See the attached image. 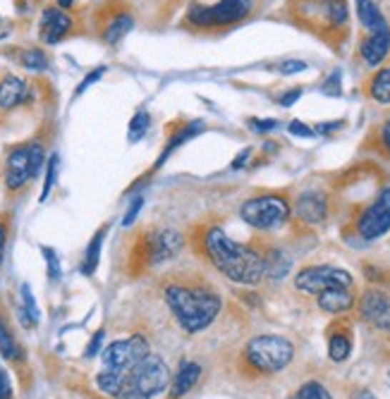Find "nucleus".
<instances>
[{
    "instance_id": "72a5a7b5",
    "label": "nucleus",
    "mask_w": 390,
    "mask_h": 399,
    "mask_svg": "<svg viewBox=\"0 0 390 399\" xmlns=\"http://www.w3.org/2000/svg\"><path fill=\"white\" fill-rule=\"evenodd\" d=\"M141 206H144V198L141 196H136V198H132V203H129V208H127V213H125V218H122V225H132L134 220H136V216H139V211H141Z\"/></svg>"
},
{
    "instance_id": "c756f323",
    "label": "nucleus",
    "mask_w": 390,
    "mask_h": 399,
    "mask_svg": "<svg viewBox=\"0 0 390 399\" xmlns=\"http://www.w3.org/2000/svg\"><path fill=\"white\" fill-rule=\"evenodd\" d=\"M292 399H333V397L321 383L309 380V383H304L302 388L295 392V397H292Z\"/></svg>"
},
{
    "instance_id": "9b49d317",
    "label": "nucleus",
    "mask_w": 390,
    "mask_h": 399,
    "mask_svg": "<svg viewBox=\"0 0 390 399\" xmlns=\"http://www.w3.org/2000/svg\"><path fill=\"white\" fill-rule=\"evenodd\" d=\"M359 313L374 328L390 333V294L381 290H369L359 299Z\"/></svg>"
},
{
    "instance_id": "4468645a",
    "label": "nucleus",
    "mask_w": 390,
    "mask_h": 399,
    "mask_svg": "<svg viewBox=\"0 0 390 399\" xmlns=\"http://www.w3.org/2000/svg\"><path fill=\"white\" fill-rule=\"evenodd\" d=\"M72 29V19L67 12L60 8H46L44 15H41V39L46 44H58L63 41V36Z\"/></svg>"
},
{
    "instance_id": "ea45409f",
    "label": "nucleus",
    "mask_w": 390,
    "mask_h": 399,
    "mask_svg": "<svg viewBox=\"0 0 390 399\" xmlns=\"http://www.w3.org/2000/svg\"><path fill=\"white\" fill-rule=\"evenodd\" d=\"M287 129H290V134L304 136V139H306V136H314V129H309V127L304 125V122H299V120H292L290 127H287Z\"/></svg>"
},
{
    "instance_id": "423d86ee",
    "label": "nucleus",
    "mask_w": 390,
    "mask_h": 399,
    "mask_svg": "<svg viewBox=\"0 0 390 399\" xmlns=\"http://www.w3.org/2000/svg\"><path fill=\"white\" fill-rule=\"evenodd\" d=\"M46 163V151L41 143H29V146H19L10 151L8 168H5V184L10 191L22 189L26 182L34 180Z\"/></svg>"
},
{
    "instance_id": "0eeeda50",
    "label": "nucleus",
    "mask_w": 390,
    "mask_h": 399,
    "mask_svg": "<svg viewBox=\"0 0 390 399\" xmlns=\"http://www.w3.org/2000/svg\"><path fill=\"white\" fill-rule=\"evenodd\" d=\"M146 354H149V342L144 340L141 335H132L129 340L111 342V345L104 349V366H106V370L120 375L122 380L127 383L129 373H132L134 366Z\"/></svg>"
},
{
    "instance_id": "1a4fd4ad",
    "label": "nucleus",
    "mask_w": 390,
    "mask_h": 399,
    "mask_svg": "<svg viewBox=\"0 0 390 399\" xmlns=\"http://www.w3.org/2000/svg\"><path fill=\"white\" fill-rule=\"evenodd\" d=\"M251 12V0H221L211 8H191L189 22L196 26H225L244 19Z\"/></svg>"
},
{
    "instance_id": "5701e85b",
    "label": "nucleus",
    "mask_w": 390,
    "mask_h": 399,
    "mask_svg": "<svg viewBox=\"0 0 390 399\" xmlns=\"http://www.w3.org/2000/svg\"><path fill=\"white\" fill-rule=\"evenodd\" d=\"M19 320H22L24 328H34L39 323V306L34 301L29 285H22V311H19Z\"/></svg>"
},
{
    "instance_id": "f8f14e48",
    "label": "nucleus",
    "mask_w": 390,
    "mask_h": 399,
    "mask_svg": "<svg viewBox=\"0 0 390 399\" xmlns=\"http://www.w3.org/2000/svg\"><path fill=\"white\" fill-rule=\"evenodd\" d=\"M182 244H184V239L177 230H170V227L168 230H159L149 239V258H151V263L170 261L180 253Z\"/></svg>"
},
{
    "instance_id": "09e8293b",
    "label": "nucleus",
    "mask_w": 390,
    "mask_h": 399,
    "mask_svg": "<svg viewBox=\"0 0 390 399\" xmlns=\"http://www.w3.org/2000/svg\"><path fill=\"white\" fill-rule=\"evenodd\" d=\"M8 34H10V22H8V19L0 17V39H5Z\"/></svg>"
},
{
    "instance_id": "3c124183",
    "label": "nucleus",
    "mask_w": 390,
    "mask_h": 399,
    "mask_svg": "<svg viewBox=\"0 0 390 399\" xmlns=\"http://www.w3.org/2000/svg\"><path fill=\"white\" fill-rule=\"evenodd\" d=\"M122 399H149V397H144V395H136V392H129V395H125Z\"/></svg>"
},
{
    "instance_id": "49530a36",
    "label": "nucleus",
    "mask_w": 390,
    "mask_h": 399,
    "mask_svg": "<svg viewBox=\"0 0 390 399\" xmlns=\"http://www.w3.org/2000/svg\"><path fill=\"white\" fill-rule=\"evenodd\" d=\"M340 125H343V122H326V125H321L316 132L319 134H326V132H333V129H338Z\"/></svg>"
},
{
    "instance_id": "f257e3e1",
    "label": "nucleus",
    "mask_w": 390,
    "mask_h": 399,
    "mask_svg": "<svg viewBox=\"0 0 390 399\" xmlns=\"http://www.w3.org/2000/svg\"><path fill=\"white\" fill-rule=\"evenodd\" d=\"M204 246H206L211 263L237 285H256L266 278L264 253L247 244H237L221 227H209L204 235Z\"/></svg>"
},
{
    "instance_id": "6e6552de",
    "label": "nucleus",
    "mask_w": 390,
    "mask_h": 399,
    "mask_svg": "<svg viewBox=\"0 0 390 399\" xmlns=\"http://www.w3.org/2000/svg\"><path fill=\"white\" fill-rule=\"evenodd\" d=\"M295 287L304 294H321L333 287H352V275L335 266H309L297 273Z\"/></svg>"
},
{
    "instance_id": "e433bc0d",
    "label": "nucleus",
    "mask_w": 390,
    "mask_h": 399,
    "mask_svg": "<svg viewBox=\"0 0 390 399\" xmlns=\"http://www.w3.org/2000/svg\"><path fill=\"white\" fill-rule=\"evenodd\" d=\"M304 70H306L304 60H285V63H280V72L283 74H297V72H304Z\"/></svg>"
},
{
    "instance_id": "39448f33",
    "label": "nucleus",
    "mask_w": 390,
    "mask_h": 399,
    "mask_svg": "<svg viewBox=\"0 0 390 399\" xmlns=\"http://www.w3.org/2000/svg\"><path fill=\"white\" fill-rule=\"evenodd\" d=\"M239 218L256 230H276L290 220V203L283 196L266 194L247 198L239 208Z\"/></svg>"
},
{
    "instance_id": "8fccbe9b",
    "label": "nucleus",
    "mask_w": 390,
    "mask_h": 399,
    "mask_svg": "<svg viewBox=\"0 0 390 399\" xmlns=\"http://www.w3.org/2000/svg\"><path fill=\"white\" fill-rule=\"evenodd\" d=\"M74 0H58V8H72Z\"/></svg>"
},
{
    "instance_id": "cd10ccee",
    "label": "nucleus",
    "mask_w": 390,
    "mask_h": 399,
    "mask_svg": "<svg viewBox=\"0 0 390 399\" xmlns=\"http://www.w3.org/2000/svg\"><path fill=\"white\" fill-rule=\"evenodd\" d=\"M149 125H151V118H149V113H136L134 118H132V122H129L127 125V141L129 143H136L141 139V136H146V132H149Z\"/></svg>"
},
{
    "instance_id": "de8ad7c7",
    "label": "nucleus",
    "mask_w": 390,
    "mask_h": 399,
    "mask_svg": "<svg viewBox=\"0 0 390 399\" xmlns=\"http://www.w3.org/2000/svg\"><path fill=\"white\" fill-rule=\"evenodd\" d=\"M350 399H379V397H376L374 392H369V390H357Z\"/></svg>"
},
{
    "instance_id": "20e7f679",
    "label": "nucleus",
    "mask_w": 390,
    "mask_h": 399,
    "mask_svg": "<svg viewBox=\"0 0 390 399\" xmlns=\"http://www.w3.org/2000/svg\"><path fill=\"white\" fill-rule=\"evenodd\" d=\"M168 383H170V370L166 366V361L156 354H146L134 366L132 373H129L120 399L129 395V392H136V395H144L151 399L156 395H161V392L168 388Z\"/></svg>"
},
{
    "instance_id": "a18cd8bd",
    "label": "nucleus",
    "mask_w": 390,
    "mask_h": 399,
    "mask_svg": "<svg viewBox=\"0 0 390 399\" xmlns=\"http://www.w3.org/2000/svg\"><path fill=\"white\" fill-rule=\"evenodd\" d=\"M249 156H251V148H244L242 153H239V156L235 158V163H232V168H235V170H239V168H242V165H244V161H247Z\"/></svg>"
},
{
    "instance_id": "c85d7f7f",
    "label": "nucleus",
    "mask_w": 390,
    "mask_h": 399,
    "mask_svg": "<svg viewBox=\"0 0 390 399\" xmlns=\"http://www.w3.org/2000/svg\"><path fill=\"white\" fill-rule=\"evenodd\" d=\"M0 354H3L5 359H19V347L3 320H0Z\"/></svg>"
},
{
    "instance_id": "7ed1b4c3",
    "label": "nucleus",
    "mask_w": 390,
    "mask_h": 399,
    "mask_svg": "<svg viewBox=\"0 0 390 399\" xmlns=\"http://www.w3.org/2000/svg\"><path fill=\"white\" fill-rule=\"evenodd\" d=\"M295 356V345L280 335H259L244 347V361L259 373H278Z\"/></svg>"
},
{
    "instance_id": "2eb2a0df",
    "label": "nucleus",
    "mask_w": 390,
    "mask_h": 399,
    "mask_svg": "<svg viewBox=\"0 0 390 399\" xmlns=\"http://www.w3.org/2000/svg\"><path fill=\"white\" fill-rule=\"evenodd\" d=\"M359 53L369 67H379L390 53V29L381 34H369L366 41H361Z\"/></svg>"
},
{
    "instance_id": "4be33fe9",
    "label": "nucleus",
    "mask_w": 390,
    "mask_h": 399,
    "mask_svg": "<svg viewBox=\"0 0 390 399\" xmlns=\"http://www.w3.org/2000/svg\"><path fill=\"white\" fill-rule=\"evenodd\" d=\"M369 96L376 101V103H383V106H388L390 103V67H383L371 77L369 81Z\"/></svg>"
},
{
    "instance_id": "aec40b11",
    "label": "nucleus",
    "mask_w": 390,
    "mask_h": 399,
    "mask_svg": "<svg viewBox=\"0 0 390 399\" xmlns=\"http://www.w3.org/2000/svg\"><path fill=\"white\" fill-rule=\"evenodd\" d=\"M108 227H101L99 232L91 237V242L86 246V253H84V261H81V275H86V278H91L96 273V268H99V261H101V249H104V237H106Z\"/></svg>"
},
{
    "instance_id": "79ce46f5",
    "label": "nucleus",
    "mask_w": 390,
    "mask_h": 399,
    "mask_svg": "<svg viewBox=\"0 0 390 399\" xmlns=\"http://www.w3.org/2000/svg\"><path fill=\"white\" fill-rule=\"evenodd\" d=\"M299 99H302V89H292V91H287L280 96V106L283 108H290L292 103H297Z\"/></svg>"
},
{
    "instance_id": "9d476101",
    "label": "nucleus",
    "mask_w": 390,
    "mask_h": 399,
    "mask_svg": "<svg viewBox=\"0 0 390 399\" xmlns=\"http://www.w3.org/2000/svg\"><path fill=\"white\" fill-rule=\"evenodd\" d=\"M390 230V187H383L374 203L357 220V232L366 242H376Z\"/></svg>"
},
{
    "instance_id": "6ab92c4d",
    "label": "nucleus",
    "mask_w": 390,
    "mask_h": 399,
    "mask_svg": "<svg viewBox=\"0 0 390 399\" xmlns=\"http://www.w3.org/2000/svg\"><path fill=\"white\" fill-rule=\"evenodd\" d=\"M201 375V366L194 361H184L180 366V373L175 375L173 380V392H170V397L173 399H180L182 395H187V392L194 388L196 380H199Z\"/></svg>"
},
{
    "instance_id": "58836bf2",
    "label": "nucleus",
    "mask_w": 390,
    "mask_h": 399,
    "mask_svg": "<svg viewBox=\"0 0 390 399\" xmlns=\"http://www.w3.org/2000/svg\"><path fill=\"white\" fill-rule=\"evenodd\" d=\"M0 399H12V385L3 366H0Z\"/></svg>"
},
{
    "instance_id": "4c0bfd02",
    "label": "nucleus",
    "mask_w": 390,
    "mask_h": 399,
    "mask_svg": "<svg viewBox=\"0 0 390 399\" xmlns=\"http://www.w3.org/2000/svg\"><path fill=\"white\" fill-rule=\"evenodd\" d=\"M104 335H106L104 330H99V333L94 335V340L89 342V347H86V354H84L86 359H94V356L101 352V345H104Z\"/></svg>"
},
{
    "instance_id": "c9c22d12",
    "label": "nucleus",
    "mask_w": 390,
    "mask_h": 399,
    "mask_svg": "<svg viewBox=\"0 0 390 399\" xmlns=\"http://www.w3.org/2000/svg\"><path fill=\"white\" fill-rule=\"evenodd\" d=\"M324 94L326 96H340V72H333L331 77L324 81Z\"/></svg>"
},
{
    "instance_id": "473e14b6",
    "label": "nucleus",
    "mask_w": 390,
    "mask_h": 399,
    "mask_svg": "<svg viewBox=\"0 0 390 399\" xmlns=\"http://www.w3.org/2000/svg\"><path fill=\"white\" fill-rule=\"evenodd\" d=\"M44 256H46V263H48V278H51L53 282L60 280V261L56 256V251L44 246Z\"/></svg>"
},
{
    "instance_id": "7c9ffc66",
    "label": "nucleus",
    "mask_w": 390,
    "mask_h": 399,
    "mask_svg": "<svg viewBox=\"0 0 390 399\" xmlns=\"http://www.w3.org/2000/svg\"><path fill=\"white\" fill-rule=\"evenodd\" d=\"M22 65L31 72H41L48 67V58L44 51H39V48H29V51L22 53Z\"/></svg>"
},
{
    "instance_id": "37998d69",
    "label": "nucleus",
    "mask_w": 390,
    "mask_h": 399,
    "mask_svg": "<svg viewBox=\"0 0 390 399\" xmlns=\"http://www.w3.org/2000/svg\"><path fill=\"white\" fill-rule=\"evenodd\" d=\"M381 139H383V146H386V151H388V156H390V118L386 120V125H383Z\"/></svg>"
},
{
    "instance_id": "ddd939ff",
    "label": "nucleus",
    "mask_w": 390,
    "mask_h": 399,
    "mask_svg": "<svg viewBox=\"0 0 390 399\" xmlns=\"http://www.w3.org/2000/svg\"><path fill=\"white\" fill-rule=\"evenodd\" d=\"M297 218L306 225H319L328 218V198L321 191H304L295 203Z\"/></svg>"
},
{
    "instance_id": "b1692460",
    "label": "nucleus",
    "mask_w": 390,
    "mask_h": 399,
    "mask_svg": "<svg viewBox=\"0 0 390 399\" xmlns=\"http://www.w3.org/2000/svg\"><path fill=\"white\" fill-rule=\"evenodd\" d=\"M350 354H352V342H350V337H347L345 333H335V335H331V342H328V356H331V361L340 363V361H345Z\"/></svg>"
},
{
    "instance_id": "393cba45",
    "label": "nucleus",
    "mask_w": 390,
    "mask_h": 399,
    "mask_svg": "<svg viewBox=\"0 0 390 399\" xmlns=\"http://www.w3.org/2000/svg\"><path fill=\"white\" fill-rule=\"evenodd\" d=\"M201 129H204V125H201V122H191V125H187V127H182V129H180V132H177V134L173 136V139H170V146L166 148V153H163V156H161V161H159V165H161L163 161H166V158H168L170 153H173V151H175L177 146H182V143H184V141H189V139H191V136H196V134H199V132H201Z\"/></svg>"
},
{
    "instance_id": "a211bd4d",
    "label": "nucleus",
    "mask_w": 390,
    "mask_h": 399,
    "mask_svg": "<svg viewBox=\"0 0 390 399\" xmlns=\"http://www.w3.org/2000/svg\"><path fill=\"white\" fill-rule=\"evenodd\" d=\"M354 3H357V15L361 19V24L369 29V34H381L390 29L388 19L383 17V12L379 10V5L374 0H354Z\"/></svg>"
},
{
    "instance_id": "a19ab883",
    "label": "nucleus",
    "mask_w": 390,
    "mask_h": 399,
    "mask_svg": "<svg viewBox=\"0 0 390 399\" xmlns=\"http://www.w3.org/2000/svg\"><path fill=\"white\" fill-rule=\"evenodd\" d=\"M249 125L254 132H273L278 127V120H251Z\"/></svg>"
},
{
    "instance_id": "a878e982",
    "label": "nucleus",
    "mask_w": 390,
    "mask_h": 399,
    "mask_svg": "<svg viewBox=\"0 0 390 399\" xmlns=\"http://www.w3.org/2000/svg\"><path fill=\"white\" fill-rule=\"evenodd\" d=\"M129 29H132V17H129V15H118L111 24H108L106 41H108V44H113V46L120 44V39L125 36Z\"/></svg>"
},
{
    "instance_id": "dca6fc26",
    "label": "nucleus",
    "mask_w": 390,
    "mask_h": 399,
    "mask_svg": "<svg viewBox=\"0 0 390 399\" xmlns=\"http://www.w3.org/2000/svg\"><path fill=\"white\" fill-rule=\"evenodd\" d=\"M26 99H29V86H26L24 79L15 77V74H8V77L0 81V108L3 110L17 108Z\"/></svg>"
},
{
    "instance_id": "f704fd0d",
    "label": "nucleus",
    "mask_w": 390,
    "mask_h": 399,
    "mask_svg": "<svg viewBox=\"0 0 390 399\" xmlns=\"http://www.w3.org/2000/svg\"><path fill=\"white\" fill-rule=\"evenodd\" d=\"M104 74H106V67H96V70H94L91 74H86V77H84V79H81V84L77 86V91H74V94H77V96H79V94H84V91H86V89H89V86H91V84H94V81H99L101 77H104Z\"/></svg>"
},
{
    "instance_id": "2f4dec72",
    "label": "nucleus",
    "mask_w": 390,
    "mask_h": 399,
    "mask_svg": "<svg viewBox=\"0 0 390 399\" xmlns=\"http://www.w3.org/2000/svg\"><path fill=\"white\" fill-rule=\"evenodd\" d=\"M58 163H60V158H58L56 153L48 158V163H46V182H44V189H41V201H46L48 194H51V189H53V184H56Z\"/></svg>"
},
{
    "instance_id": "bb28decb",
    "label": "nucleus",
    "mask_w": 390,
    "mask_h": 399,
    "mask_svg": "<svg viewBox=\"0 0 390 399\" xmlns=\"http://www.w3.org/2000/svg\"><path fill=\"white\" fill-rule=\"evenodd\" d=\"M324 15L333 26L347 22V3L345 0H324Z\"/></svg>"
},
{
    "instance_id": "f03ea898",
    "label": "nucleus",
    "mask_w": 390,
    "mask_h": 399,
    "mask_svg": "<svg viewBox=\"0 0 390 399\" xmlns=\"http://www.w3.org/2000/svg\"><path fill=\"white\" fill-rule=\"evenodd\" d=\"M166 304L180 323L184 333L194 335L206 330L216 315L221 313V297L204 287H184V285H168L166 287Z\"/></svg>"
},
{
    "instance_id": "c03bdc74",
    "label": "nucleus",
    "mask_w": 390,
    "mask_h": 399,
    "mask_svg": "<svg viewBox=\"0 0 390 399\" xmlns=\"http://www.w3.org/2000/svg\"><path fill=\"white\" fill-rule=\"evenodd\" d=\"M5 242H8V230L0 225V266H3V256H5Z\"/></svg>"
},
{
    "instance_id": "f3484780",
    "label": "nucleus",
    "mask_w": 390,
    "mask_h": 399,
    "mask_svg": "<svg viewBox=\"0 0 390 399\" xmlns=\"http://www.w3.org/2000/svg\"><path fill=\"white\" fill-rule=\"evenodd\" d=\"M316 297L319 306L326 313H345L354 306V294L350 292V287H333V290L321 292Z\"/></svg>"
},
{
    "instance_id": "412c9836",
    "label": "nucleus",
    "mask_w": 390,
    "mask_h": 399,
    "mask_svg": "<svg viewBox=\"0 0 390 399\" xmlns=\"http://www.w3.org/2000/svg\"><path fill=\"white\" fill-rule=\"evenodd\" d=\"M264 261H266V275H269L271 280H283L285 275L290 273L292 261L283 249H271L264 256Z\"/></svg>"
}]
</instances>
